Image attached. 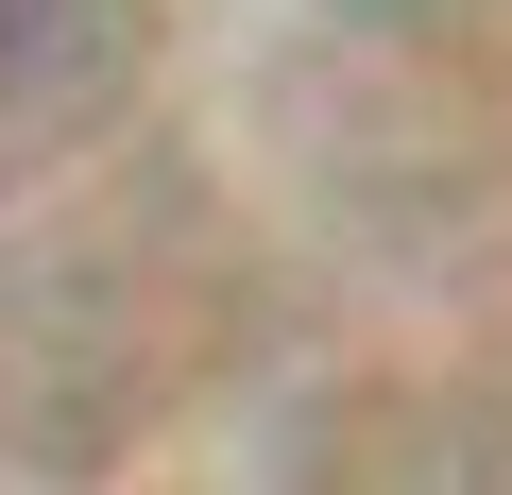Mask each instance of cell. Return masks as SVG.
<instances>
[]
</instances>
